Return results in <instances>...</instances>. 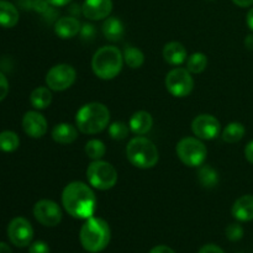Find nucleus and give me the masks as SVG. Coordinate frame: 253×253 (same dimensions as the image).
<instances>
[{
  "label": "nucleus",
  "instance_id": "f257e3e1",
  "mask_svg": "<svg viewBox=\"0 0 253 253\" xmlns=\"http://www.w3.org/2000/svg\"><path fill=\"white\" fill-rule=\"evenodd\" d=\"M62 204L71 216L86 220L95 212L96 198L91 188L85 183L72 182L63 189Z\"/></svg>",
  "mask_w": 253,
  "mask_h": 253
},
{
  "label": "nucleus",
  "instance_id": "f03ea898",
  "mask_svg": "<svg viewBox=\"0 0 253 253\" xmlns=\"http://www.w3.org/2000/svg\"><path fill=\"white\" fill-rule=\"evenodd\" d=\"M111 232L108 222L100 217H89L81 229L79 239L85 251L98 253L106 249L110 242Z\"/></svg>",
  "mask_w": 253,
  "mask_h": 253
},
{
  "label": "nucleus",
  "instance_id": "7ed1b4c3",
  "mask_svg": "<svg viewBox=\"0 0 253 253\" xmlns=\"http://www.w3.org/2000/svg\"><path fill=\"white\" fill-rule=\"evenodd\" d=\"M110 121V111L101 103H89L82 106L76 115L77 127L86 135H95L105 130Z\"/></svg>",
  "mask_w": 253,
  "mask_h": 253
},
{
  "label": "nucleus",
  "instance_id": "20e7f679",
  "mask_svg": "<svg viewBox=\"0 0 253 253\" xmlns=\"http://www.w3.org/2000/svg\"><path fill=\"white\" fill-rule=\"evenodd\" d=\"M124 56L118 47L104 46L94 53L91 68L98 78L110 81L118 77L123 69Z\"/></svg>",
  "mask_w": 253,
  "mask_h": 253
},
{
  "label": "nucleus",
  "instance_id": "39448f33",
  "mask_svg": "<svg viewBox=\"0 0 253 253\" xmlns=\"http://www.w3.org/2000/svg\"><path fill=\"white\" fill-rule=\"evenodd\" d=\"M126 156L131 165L141 169L153 168L160 160V153L155 143L142 136L130 140L126 147Z\"/></svg>",
  "mask_w": 253,
  "mask_h": 253
},
{
  "label": "nucleus",
  "instance_id": "423d86ee",
  "mask_svg": "<svg viewBox=\"0 0 253 253\" xmlns=\"http://www.w3.org/2000/svg\"><path fill=\"white\" fill-rule=\"evenodd\" d=\"M89 184L99 190H109L118 182V172L105 161H93L86 169Z\"/></svg>",
  "mask_w": 253,
  "mask_h": 253
},
{
  "label": "nucleus",
  "instance_id": "0eeeda50",
  "mask_svg": "<svg viewBox=\"0 0 253 253\" xmlns=\"http://www.w3.org/2000/svg\"><path fill=\"white\" fill-rule=\"evenodd\" d=\"M177 156L188 167H199L207 160L208 150L204 143L195 137H184L178 142Z\"/></svg>",
  "mask_w": 253,
  "mask_h": 253
},
{
  "label": "nucleus",
  "instance_id": "6e6552de",
  "mask_svg": "<svg viewBox=\"0 0 253 253\" xmlns=\"http://www.w3.org/2000/svg\"><path fill=\"white\" fill-rule=\"evenodd\" d=\"M165 83L167 90L177 98L188 96L194 88V79L185 68H174L168 72Z\"/></svg>",
  "mask_w": 253,
  "mask_h": 253
},
{
  "label": "nucleus",
  "instance_id": "1a4fd4ad",
  "mask_svg": "<svg viewBox=\"0 0 253 253\" xmlns=\"http://www.w3.org/2000/svg\"><path fill=\"white\" fill-rule=\"evenodd\" d=\"M77 78V72L69 64H57L46 76V84L51 90L62 91L71 88Z\"/></svg>",
  "mask_w": 253,
  "mask_h": 253
},
{
  "label": "nucleus",
  "instance_id": "9d476101",
  "mask_svg": "<svg viewBox=\"0 0 253 253\" xmlns=\"http://www.w3.org/2000/svg\"><path fill=\"white\" fill-rule=\"evenodd\" d=\"M7 236L16 247H26L34 239V229L25 217H15L7 226Z\"/></svg>",
  "mask_w": 253,
  "mask_h": 253
},
{
  "label": "nucleus",
  "instance_id": "9b49d317",
  "mask_svg": "<svg viewBox=\"0 0 253 253\" xmlns=\"http://www.w3.org/2000/svg\"><path fill=\"white\" fill-rule=\"evenodd\" d=\"M34 215L40 224L48 227L57 226L62 220L61 208L57 203L47 199H42L35 204Z\"/></svg>",
  "mask_w": 253,
  "mask_h": 253
},
{
  "label": "nucleus",
  "instance_id": "f8f14e48",
  "mask_svg": "<svg viewBox=\"0 0 253 253\" xmlns=\"http://www.w3.org/2000/svg\"><path fill=\"white\" fill-rule=\"evenodd\" d=\"M193 133L200 140H214L219 136L221 126L215 116L203 114L197 116L192 123Z\"/></svg>",
  "mask_w": 253,
  "mask_h": 253
},
{
  "label": "nucleus",
  "instance_id": "ddd939ff",
  "mask_svg": "<svg viewBox=\"0 0 253 253\" xmlns=\"http://www.w3.org/2000/svg\"><path fill=\"white\" fill-rule=\"evenodd\" d=\"M22 128L32 138H41L47 132V121L37 111H27L22 118Z\"/></svg>",
  "mask_w": 253,
  "mask_h": 253
},
{
  "label": "nucleus",
  "instance_id": "4468645a",
  "mask_svg": "<svg viewBox=\"0 0 253 253\" xmlns=\"http://www.w3.org/2000/svg\"><path fill=\"white\" fill-rule=\"evenodd\" d=\"M111 0H84L82 12L88 20H103L111 14Z\"/></svg>",
  "mask_w": 253,
  "mask_h": 253
},
{
  "label": "nucleus",
  "instance_id": "2eb2a0df",
  "mask_svg": "<svg viewBox=\"0 0 253 253\" xmlns=\"http://www.w3.org/2000/svg\"><path fill=\"white\" fill-rule=\"evenodd\" d=\"M54 32L61 39H72L81 32V22L72 16L61 17L54 24Z\"/></svg>",
  "mask_w": 253,
  "mask_h": 253
},
{
  "label": "nucleus",
  "instance_id": "dca6fc26",
  "mask_svg": "<svg viewBox=\"0 0 253 253\" xmlns=\"http://www.w3.org/2000/svg\"><path fill=\"white\" fill-rule=\"evenodd\" d=\"M232 216L239 221L253 220V195H242L232 207Z\"/></svg>",
  "mask_w": 253,
  "mask_h": 253
},
{
  "label": "nucleus",
  "instance_id": "f3484780",
  "mask_svg": "<svg viewBox=\"0 0 253 253\" xmlns=\"http://www.w3.org/2000/svg\"><path fill=\"white\" fill-rule=\"evenodd\" d=\"M163 58L170 66H180L187 61V49L180 42H169L163 48Z\"/></svg>",
  "mask_w": 253,
  "mask_h": 253
},
{
  "label": "nucleus",
  "instance_id": "a211bd4d",
  "mask_svg": "<svg viewBox=\"0 0 253 253\" xmlns=\"http://www.w3.org/2000/svg\"><path fill=\"white\" fill-rule=\"evenodd\" d=\"M153 119L147 111H137L133 114L128 123V127L135 135L142 136L146 135L152 128Z\"/></svg>",
  "mask_w": 253,
  "mask_h": 253
},
{
  "label": "nucleus",
  "instance_id": "6ab92c4d",
  "mask_svg": "<svg viewBox=\"0 0 253 253\" xmlns=\"http://www.w3.org/2000/svg\"><path fill=\"white\" fill-rule=\"evenodd\" d=\"M51 135L52 138L57 143L69 145V143H73L77 140V137H78V131H77L76 126H73L72 124L62 123L54 126Z\"/></svg>",
  "mask_w": 253,
  "mask_h": 253
},
{
  "label": "nucleus",
  "instance_id": "aec40b11",
  "mask_svg": "<svg viewBox=\"0 0 253 253\" xmlns=\"http://www.w3.org/2000/svg\"><path fill=\"white\" fill-rule=\"evenodd\" d=\"M19 22V11L14 4L6 0H0V26L14 27Z\"/></svg>",
  "mask_w": 253,
  "mask_h": 253
},
{
  "label": "nucleus",
  "instance_id": "412c9836",
  "mask_svg": "<svg viewBox=\"0 0 253 253\" xmlns=\"http://www.w3.org/2000/svg\"><path fill=\"white\" fill-rule=\"evenodd\" d=\"M103 34L109 41H119L125 34V27L118 17H106L103 24Z\"/></svg>",
  "mask_w": 253,
  "mask_h": 253
},
{
  "label": "nucleus",
  "instance_id": "4be33fe9",
  "mask_svg": "<svg viewBox=\"0 0 253 253\" xmlns=\"http://www.w3.org/2000/svg\"><path fill=\"white\" fill-rule=\"evenodd\" d=\"M30 101H31V105L39 110L48 108L52 103L51 89L46 88V86H39V88L34 89L30 95Z\"/></svg>",
  "mask_w": 253,
  "mask_h": 253
},
{
  "label": "nucleus",
  "instance_id": "5701e85b",
  "mask_svg": "<svg viewBox=\"0 0 253 253\" xmlns=\"http://www.w3.org/2000/svg\"><path fill=\"white\" fill-rule=\"evenodd\" d=\"M246 128L241 123H230L222 131V140L227 143H236L244 138Z\"/></svg>",
  "mask_w": 253,
  "mask_h": 253
},
{
  "label": "nucleus",
  "instance_id": "b1692460",
  "mask_svg": "<svg viewBox=\"0 0 253 253\" xmlns=\"http://www.w3.org/2000/svg\"><path fill=\"white\" fill-rule=\"evenodd\" d=\"M123 56L124 62L132 69L140 68V67H142V64L145 63V54H143L142 51H141L140 48H137V47H126Z\"/></svg>",
  "mask_w": 253,
  "mask_h": 253
},
{
  "label": "nucleus",
  "instance_id": "393cba45",
  "mask_svg": "<svg viewBox=\"0 0 253 253\" xmlns=\"http://www.w3.org/2000/svg\"><path fill=\"white\" fill-rule=\"evenodd\" d=\"M198 179L204 188H214L219 183V175L212 167L203 166L198 173Z\"/></svg>",
  "mask_w": 253,
  "mask_h": 253
},
{
  "label": "nucleus",
  "instance_id": "a878e982",
  "mask_svg": "<svg viewBox=\"0 0 253 253\" xmlns=\"http://www.w3.org/2000/svg\"><path fill=\"white\" fill-rule=\"evenodd\" d=\"M208 66V58L204 53L202 52H197L193 53L189 58L187 59V69L190 73L199 74L207 69Z\"/></svg>",
  "mask_w": 253,
  "mask_h": 253
},
{
  "label": "nucleus",
  "instance_id": "bb28decb",
  "mask_svg": "<svg viewBox=\"0 0 253 253\" xmlns=\"http://www.w3.org/2000/svg\"><path fill=\"white\" fill-rule=\"evenodd\" d=\"M20 138L12 131H4L0 133V150L2 152H14L19 148Z\"/></svg>",
  "mask_w": 253,
  "mask_h": 253
},
{
  "label": "nucleus",
  "instance_id": "cd10ccee",
  "mask_svg": "<svg viewBox=\"0 0 253 253\" xmlns=\"http://www.w3.org/2000/svg\"><path fill=\"white\" fill-rule=\"evenodd\" d=\"M105 152H106L105 145H104L100 140L94 138V140H90L86 142L85 153L90 160L93 161L100 160V158L104 157Z\"/></svg>",
  "mask_w": 253,
  "mask_h": 253
},
{
  "label": "nucleus",
  "instance_id": "c85d7f7f",
  "mask_svg": "<svg viewBox=\"0 0 253 253\" xmlns=\"http://www.w3.org/2000/svg\"><path fill=\"white\" fill-rule=\"evenodd\" d=\"M109 135L114 140H124L128 135V126L121 121L113 123L109 126Z\"/></svg>",
  "mask_w": 253,
  "mask_h": 253
},
{
  "label": "nucleus",
  "instance_id": "c756f323",
  "mask_svg": "<svg viewBox=\"0 0 253 253\" xmlns=\"http://www.w3.org/2000/svg\"><path fill=\"white\" fill-rule=\"evenodd\" d=\"M225 232H226V237L230 241H240L244 237V229L240 224H230Z\"/></svg>",
  "mask_w": 253,
  "mask_h": 253
},
{
  "label": "nucleus",
  "instance_id": "7c9ffc66",
  "mask_svg": "<svg viewBox=\"0 0 253 253\" xmlns=\"http://www.w3.org/2000/svg\"><path fill=\"white\" fill-rule=\"evenodd\" d=\"M29 253H49V247L46 242L36 241L30 245Z\"/></svg>",
  "mask_w": 253,
  "mask_h": 253
},
{
  "label": "nucleus",
  "instance_id": "2f4dec72",
  "mask_svg": "<svg viewBox=\"0 0 253 253\" xmlns=\"http://www.w3.org/2000/svg\"><path fill=\"white\" fill-rule=\"evenodd\" d=\"M7 93H9V82H7L6 77L0 72V101L6 98Z\"/></svg>",
  "mask_w": 253,
  "mask_h": 253
},
{
  "label": "nucleus",
  "instance_id": "473e14b6",
  "mask_svg": "<svg viewBox=\"0 0 253 253\" xmlns=\"http://www.w3.org/2000/svg\"><path fill=\"white\" fill-rule=\"evenodd\" d=\"M199 253H225L216 245H205V246L202 247Z\"/></svg>",
  "mask_w": 253,
  "mask_h": 253
},
{
  "label": "nucleus",
  "instance_id": "72a5a7b5",
  "mask_svg": "<svg viewBox=\"0 0 253 253\" xmlns=\"http://www.w3.org/2000/svg\"><path fill=\"white\" fill-rule=\"evenodd\" d=\"M81 32H82V36L84 37V39H86V37H91L94 35V26L93 25H84L83 27L81 29Z\"/></svg>",
  "mask_w": 253,
  "mask_h": 253
},
{
  "label": "nucleus",
  "instance_id": "f704fd0d",
  "mask_svg": "<svg viewBox=\"0 0 253 253\" xmlns=\"http://www.w3.org/2000/svg\"><path fill=\"white\" fill-rule=\"evenodd\" d=\"M150 253H175L170 247L165 246V245H160V246H156L151 250Z\"/></svg>",
  "mask_w": 253,
  "mask_h": 253
},
{
  "label": "nucleus",
  "instance_id": "c9c22d12",
  "mask_svg": "<svg viewBox=\"0 0 253 253\" xmlns=\"http://www.w3.org/2000/svg\"><path fill=\"white\" fill-rule=\"evenodd\" d=\"M245 156H246V160L253 165V141L247 143L246 148H245Z\"/></svg>",
  "mask_w": 253,
  "mask_h": 253
},
{
  "label": "nucleus",
  "instance_id": "e433bc0d",
  "mask_svg": "<svg viewBox=\"0 0 253 253\" xmlns=\"http://www.w3.org/2000/svg\"><path fill=\"white\" fill-rule=\"evenodd\" d=\"M47 1L52 6H64V5L69 4L72 0H47Z\"/></svg>",
  "mask_w": 253,
  "mask_h": 253
},
{
  "label": "nucleus",
  "instance_id": "4c0bfd02",
  "mask_svg": "<svg viewBox=\"0 0 253 253\" xmlns=\"http://www.w3.org/2000/svg\"><path fill=\"white\" fill-rule=\"evenodd\" d=\"M232 1L240 7H249L253 5V0H232Z\"/></svg>",
  "mask_w": 253,
  "mask_h": 253
},
{
  "label": "nucleus",
  "instance_id": "58836bf2",
  "mask_svg": "<svg viewBox=\"0 0 253 253\" xmlns=\"http://www.w3.org/2000/svg\"><path fill=\"white\" fill-rule=\"evenodd\" d=\"M245 46H246V48L250 49V51H253V34L249 35V36L245 39Z\"/></svg>",
  "mask_w": 253,
  "mask_h": 253
},
{
  "label": "nucleus",
  "instance_id": "ea45409f",
  "mask_svg": "<svg viewBox=\"0 0 253 253\" xmlns=\"http://www.w3.org/2000/svg\"><path fill=\"white\" fill-rule=\"evenodd\" d=\"M246 21H247V25H249L250 30H251V31L253 32V7L251 10H250L249 14H247Z\"/></svg>",
  "mask_w": 253,
  "mask_h": 253
},
{
  "label": "nucleus",
  "instance_id": "a19ab883",
  "mask_svg": "<svg viewBox=\"0 0 253 253\" xmlns=\"http://www.w3.org/2000/svg\"><path fill=\"white\" fill-rule=\"evenodd\" d=\"M0 253H12V252L9 245H6L5 242H0Z\"/></svg>",
  "mask_w": 253,
  "mask_h": 253
}]
</instances>
